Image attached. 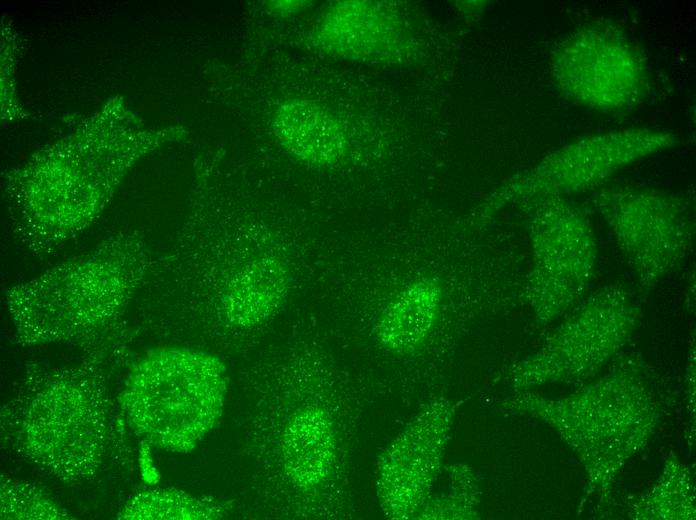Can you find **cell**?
I'll return each instance as SVG.
<instances>
[{
    "instance_id": "1",
    "label": "cell",
    "mask_w": 696,
    "mask_h": 520,
    "mask_svg": "<svg viewBox=\"0 0 696 520\" xmlns=\"http://www.w3.org/2000/svg\"><path fill=\"white\" fill-rule=\"evenodd\" d=\"M155 258L135 233L114 235L85 254L5 292L16 342H54L91 351L126 326L123 315Z\"/></svg>"
},
{
    "instance_id": "2",
    "label": "cell",
    "mask_w": 696,
    "mask_h": 520,
    "mask_svg": "<svg viewBox=\"0 0 696 520\" xmlns=\"http://www.w3.org/2000/svg\"><path fill=\"white\" fill-rule=\"evenodd\" d=\"M643 372L637 357H623L608 374L566 397L516 392L500 406L553 427L580 460L587 494L608 501L619 472L646 446L660 421Z\"/></svg>"
},
{
    "instance_id": "3",
    "label": "cell",
    "mask_w": 696,
    "mask_h": 520,
    "mask_svg": "<svg viewBox=\"0 0 696 520\" xmlns=\"http://www.w3.org/2000/svg\"><path fill=\"white\" fill-rule=\"evenodd\" d=\"M225 367L202 350L184 347L153 350L137 361L128 378L130 400L138 410L137 429L154 445L174 451L192 449L219 418Z\"/></svg>"
},
{
    "instance_id": "4",
    "label": "cell",
    "mask_w": 696,
    "mask_h": 520,
    "mask_svg": "<svg viewBox=\"0 0 696 520\" xmlns=\"http://www.w3.org/2000/svg\"><path fill=\"white\" fill-rule=\"evenodd\" d=\"M550 74L563 97L607 114L634 110L651 89L643 50L617 22L605 18L580 25L556 45Z\"/></svg>"
},
{
    "instance_id": "5",
    "label": "cell",
    "mask_w": 696,
    "mask_h": 520,
    "mask_svg": "<svg viewBox=\"0 0 696 520\" xmlns=\"http://www.w3.org/2000/svg\"><path fill=\"white\" fill-rule=\"evenodd\" d=\"M640 307L623 284L592 292L510 372L515 392L589 377L618 355L635 333Z\"/></svg>"
},
{
    "instance_id": "6",
    "label": "cell",
    "mask_w": 696,
    "mask_h": 520,
    "mask_svg": "<svg viewBox=\"0 0 696 520\" xmlns=\"http://www.w3.org/2000/svg\"><path fill=\"white\" fill-rule=\"evenodd\" d=\"M591 202L614 235L643 292L648 293L678 270L691 252L695 215L690 198L619 184L600 187Z\"/></svg>"
},
{
    "instance_id": "7",
    "label": "cell",
    "mask_w": 696,
    "mask_h": 520,
    "mask_svg": "<svg viewBox=\"0 0 696 520\" xmlns=\"http://www.w3.org/2000/svg\"><path fill=\"white\" fill-rule=\"evenodd\" d=\"M679 143L680 138L671 131L644 126L581 136L498 188L479 214L486 219L511 202L567 197L600 188L622 169Z\"/></svg>"
},
{
    "instance_id": "8",
    "label": "cell",
    "mask_w": 696,
    "mask_h": 520,
    "mask_svg": "<svg viewBox=\"0 0 696 520\" xmlns=\"http://www.w3.org/2000/svg\"><path fill=\"white\" fill-rule=\"evenodd\" d=\"M522 204L528 208L532 242L525 297L537 322L546 325L587 294L597 243L586 212L567 197H537Z\"/></svg>"
},
{
    "instance_id": "9",
    "label": "cell",
    "mask_w": 696,
    "mask_h": 520,
    "mask_svg": "<svg viewBox=\"0 0 696 520\" xmlns=\"http://www.w3.org/2000/svg\"><path fill=\"white\" fill-rule=\"evenodd\" d=\"M455 407L447 398L430 401L379 456L376 491L388 518H412L428 499L450 437Z\"/></svg>"
},
{
    "instance_id": "10",
    "label": "cell",
    "mask_w": 696,
    "mask_h": 520,
    "mask_svg": "<svg viewBox=\"0 0 696 520\" xmlns=\"http://www.w3.org/2000/svg\"><path fill=\"white\" fill-rule=\"evenodd\" d=\"M274 131L293 155L313 164L337 160L344 150V137L335 121L318 106L290 101L276 112Z\"/></svg>"
},
{
    "instance_id": "11",
    "label": "cell",
    "mask_w": 696,
    "mask_h": 520,
    "mask_svg": "<svg viewBox=\"0 0 696 520\" xmlns=\"http://www.w3.org/2000/svg\"><path fill=\"white\" fill-rule=\"evenodd\" d=\"M441 293L431 281L407 287L383 312L378 337L388 350L409 353L429 335L438 315Z\"/></svg>"
},
{
    "instance_id": "12",
    "label": "cell",
    "mask_w": 696,
    "mask_h": 520,
    "mask_svg": "<svg viewBox=\"0 0 696 520\" xmlns=\"http://www.w3.org/2000/svg\"><path fill=\"white\" fill-rule=\"evenodd\" d=\"M694 492L691 470L671 453L655 485L633 504L631 518L638 520L695 519Z\"/></svg>"
},
{
    "instance_id": "13",
    "label": "cell",
    "mask_w": 696,
    "mask_h": 520,
    "mask_svg": "<svg viewBox=\"0 0 696 520\" xmlns=\"http://www.w3.org/2000/svg\"><path fill=\"white\" fill-rule=\"evenodd\" d=\"M297 429V477L300 485L314 486L329 473L334 438L328 417L321 410H307Z\"/></svg>"
},
{
    "instance_id": "14",
    "label": "cell",
    "mask_w": 696,
    "mask_h": 520,
    "mask_svg": "<svg viewBox=\"0 0 696 520\" xmlns=\"http://www.w3.org/2000/svg\"><path fill=\"white\" fill-rule=\"evenodd\" d=\"M450 491L435 500L427 499L416 514L421 519H475L480 489L474 470L465 464L448 469Z\"/></svg>"
},
{
    "instance_id": "15",
    "label": "cell",
    "mask_w": 696,
    "mask_h": 520,
    "mask_svg": "<svg viewBox=\"0 0 696 520\" xmlns=\"http://www.w3.org/2000/svg\"><path fill=\"white\" fill-rule=\"evenodd\" d=\"M142 501L149 503L143 508L150 510L143 518L209 519L221 515L218 507L177 491H154Z\"/></svg>"
}]
</instances>
